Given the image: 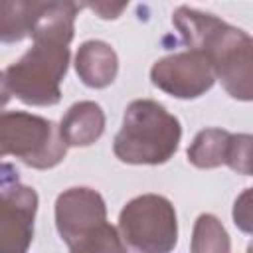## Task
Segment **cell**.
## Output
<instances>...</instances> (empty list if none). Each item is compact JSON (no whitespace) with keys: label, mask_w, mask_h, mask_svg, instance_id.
Returning a JSON list of instances; mask_svg holds the SVG:
<instances>
[{"label":"cell","mask_w":253,"mask_h":253,"mask_svg":"<svg viewBox=\"0 0 253 253\" xmlns=\"http://www.w3.org/2000/svg\"><path fill=\"white\" fill-rule=\"evenodd\" d=\"M77 8L71 0H53L32 30L34 47L6 69L8 91L28 105H55L69 63V42Z\"/></svg>","instance_id":"cell-1"},{"label":"cell","mask_w":253,"mask_h":253,"mask_svg":"<svg viewBox=\"0 0 253 253\" xmlns=\"http://www.w3.org/2000/svg\"><path fill=\"white\" fill-rule=\"evenodd\" d=\"M174 24L186 43L200 51L213 73L221 77L231 97L251 99V38L213 14H204L192 8H178Z\"/></svg>","instance_id":"cell-2"},{"label":"cell","mask_w":253,"mask_h":253,"mask_svg":"<svg viewBox=\"0 0 253 253\" xmlns=\"http://www.w3.org/2000/svg\"><path fill=\"white\" fill-rule=\"evenodd\" d=\"M180 123L150 99L132 101L115 138V154L128 164H162L178 148Z\"/></svg>","instance_id":"cell-3"},{"label":"cell","mask_w":253,"mask_h":253,"mask_svg":"<svg viewBox=\"0 0 253 253\" xmlns=\"http://www.w3.org/2000/svg\"><path fill=\"white\" fill-rule=\"evenodd\" d=\"M55 219L71 251H123L117 231L107 223L103 198L89 188H71L57 198Z\"/></svg>","instance_id":"cell-4"},{"label":"cell","mask_w":253,"mask_h":253,"mask_svg":"<svg viewBox=\"0 0 253 253\" xmlns=\"http://www.w3.org/2000/svg\"><path fill=\"white\" fill-rule=\"evenodd\" d=\"M16 156L34 168H51L65 156L59 128L38 115L0 111V156Z\"/></svg>","instance_id":"cell-5"},{"label":"cell","mask_w":253,"mask_h":253,"mask_svg":"<svg viewBox=\"0 0 253 253\" xmlns=\"http://www.w3.org/2000/svg\"><path fill=\"white\" fill-rule=\"evenodd\" d=\"M125 245L136 251H170L176 245V213L162 196H140L125 206L119 217Z\"/></svg>","instance_id":"cell-6"},{"label":"cell","mask_w":253,"mask_h":253,"mask_svg":"<svg viewBox=\"0 0 253 253\" xmlns=\"http://www.w3.org/2000/svg\"><path fill=\"white\" fill-rule=\"evenodd\" d=\"M38 194L20 182L12 164L0 162V251H26L34 233Z\"/></svg>","instance_id":"cell-7"},{"label":"cell","mask_w":253,"mask_h":253,"mask_svg":"<svg viewBox=\"0 0 253 253\" xmlns=\"http://www.w3.org/2000/svg\"><path fill=\"white\" fill-rule=\"evenodd\" d=\"M150 75L156 87L180 99L200 97L211 87L215 79V73L208 59L194 49L156 61Z\"/></svg>","instance_id":"cell-8"},{"label":"cell","mask_w":253,"mask_h":253,"mask_svg":"<svg viewBox=\"0 0 253 253\" xmlns=\"http://www.w3.org/2000/svg\"><path fill=\"white\" fill-rule=\"evenodd\" d=\"M243 136H231L225 130H217V128H210L204 130L196 136L192 148H188V156L190 160L200 166V168H211L217 166L221 162H227L233 170H241V164L237 158H241L243 162L249 164V156H239V142L245 138Z\"/></svg>","instance_id":"cell-9"},{"label":"cell","mask_w":253,"mask_h":253,"mask_svg":"<svg viewBox=\"0 0 253 253\" xmlns=\"http://www.w3.org/2000/svg\"><path fill=\"white\" fill-rule=\"evenodd\" d=\"M53 0H0V42H20L32 36L34 26Z\"/></svg>","instance_id":"cell-10"},{"label":"cell","mask_w":253,"mask_h":253,"mask_svg":"<svg viewBox=\"0 0 253 253\" xmlns=\"http://www.w3.org/2000/svg\"><path fill=\"white\" fill-rule=\"evenodd\" d=\"M105 117L99 105L95 103H77L69 109L65 119L61 121V138L65 146H87L93 144L103 132Z\"/></svg>","instance_id":"cell-11"},{"label":"cell","mask_w":253,"mask_h":253,"mask_svg":"<svg viewBox=\"0 0 253 253\" xmlns=\"http://www.w3.org/2000/svg\"><path fill=\"white\" fill-rule=\"evenodd\" d=\"M77 73L89 87H107L117 75V55L105 42H85L77 53Z\"/></svg>","instance_id":"cell-12"},{"label":"cell","mask_w":253,"mask_h":253,"mask_svg":"<svg viewBox=\"0 0 253 253\" xmlns=\"http://www.w3.org/2000/svg\"><path fill=\"white\" fill-rule=\"evenodd\" d=\"M71 4L81 10V8H91L99 18L103 20H115L121 16V12L126 8L128 0H71Z\"/></svg>","instance_id":"cell-13"},{"label":"cell","mask_w":253,"mask_h":253,"mask_svg":"<svg viewBox=\"0 0 253 253\" xmlns=\"http://www.w3.org/2000/svg\"><path fill=\"white\" fill-rule=\"evenodd\" d=\"M8 99H10V91H8V85H6L4 75L0 73V105H4Z\"/></svg>","instance_id":"cell-14"}]
</instances>
